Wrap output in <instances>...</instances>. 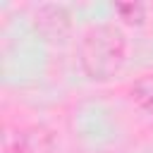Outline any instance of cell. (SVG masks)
Returning <instances> with one entry per match:
<instances>
[{"label":"cell","instance_id":"cell-1","mask_svg":"<svg viewBox=\"0 0 153 153\" xmlns=\"http://www.w3.org/2000/svg\"><path fill=\"white\" fill-rule=\"evenodd\" d=\"M131 100L141 110L153 112V74L141 76V79L134 81V86H131Z\"/></svg>","mask_w":153,"mask_h":153}]
</instances>
